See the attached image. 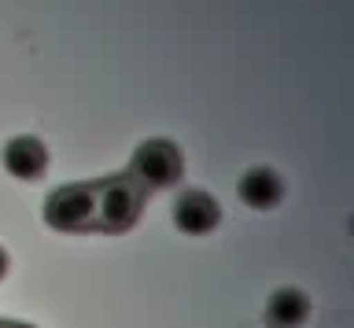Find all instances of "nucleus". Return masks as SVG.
<instances>
[{"mask_svg":"<svg viewBox=\"0 0 354 328\" xmlns=\"http://www.w3.org/2000/svg\"><path fill=\"white\" fill-rule=\"evenodd\" d=\"M310 317V299L299 288H277L266 302V325L270 328H303Z\"/></svg>","mask_w":354,"mask_h":328,"instance_id":"nucleus-7","label":"nucleus"},{"mask_svg":"<svg viewBox=\"0 0 354 328\" xmlns=\"http://www.w3.org/2000/svg\"><path fill=\"white\" fill-rule=\"evenodd\" d=\"M0 328H11V321H0Z\"/></svg>","mask_w":354,"mask_h":328,"instance_id":"nucleus-10","label":"nucleus"},{"mask_svg":"<svg viewBox=\"0 0 354 328\" xmlns=\"http://www.w3.org/2000/svg\"><path fill=\"white\" fill-rule=\"evenodd\" d=\"M221 222V206L210 192H199V189H188L174 200V225L188 236H203V233H214Z\"/></svg>","mask_w":354,"mask_h":328,"instance_id":"nucleus-4","label":"nucleus"},{"mask_svg":"<svg viewBox=\"0 0 354 328\" xmlns=\"http://www.w3.org/2000/svg\"><path fill=\"white\" fill-rule=\"evenodd\" d=\"M4 273H8V251L0 247V277H4Z\"/></svg>","mask_w":354,"mask_h":328,"instance_id":"nucleus-8","label":"nucleus"},{"mask_svg":"<svg viewBox=\"0 0 354 328\" xmlns=\"http://www.w3.org/2000/svg\"><path fill=\"white\" fill-rule=\"evenodd\" d=\"M11 328H33V325H22V321H11Z\"/></svg>","mask_w":354,"mask_h":328,"instance_id":"nucleus-9","label":"nucleus"},{"mask_svg":"<svg viewBox=\"0 0 354 328\" xmlns=\"http://www.w3.org/2000/svg\"><path fill=\"white\" fill-rule=\"evenodd\" d=\"M240 200L251 211H273L284 200V181L277 177V170L270 166H254L240 177Z\"/></svg>","mask_w":354,"mask_h":328,"instance_id":"nucleus-6","label":"nucleus"},{"mask_svg":"<svg viewBox=\"0 0 354 328\" xmlns=\"http://www.w3.org/2000/svg\"><path fill=\"white\" fill-rule=\"evenodd\" d=\"M41 218L55 233H88V229H96V184H63V189L48 192Z\"/></svg>","mask_w":354,"mask_h":328,"instance_id":"nucleus-2","label":"nucleus"},{"mask_svg":"<svg viewBox=\"0 0 354 328\" xmlns=\"http://www.w3.org/2000/svg\"><path fill=\"white\" fill-rule=\"evenodd\" d=\"M181 173H185V159H181V151H177V144H170V140H144V144L133 151L126 177L148 195V192L174 189V184L181 181Z\"/></svg>","mask_w":354,"mask_h":328,"instance_id":"nucleus-1","label":"nucleus"},{"mask_svg":"<svg viewBox=\"0 0 354 328\" xmlns=\"http://www.w3.org/2000/svg\"><path fill=\"white\" fill-rule=\"evenodd\" d=\"M144 211V192L129 177H107L96 184V229L126 233Z\"/></svg>","mask_w":354,"mask_h":328,"instance_id":"nucleus-3","label":"nucleus"},{"mask_svg":"<svg viewBox=\"0 0 354 328\" xmlns=\"http://www.w3.org/2000/svg\"><path fill=\"white\" fill-rule=\"evenodd\" d=\"M4 170L19 181H41L48 170V148L37 137H11L4 144Z\"/></svg>","mask_w":354,"mask_h":328,"instance_id":"nucleus-5","label":"nucleus"}]
</instances>
